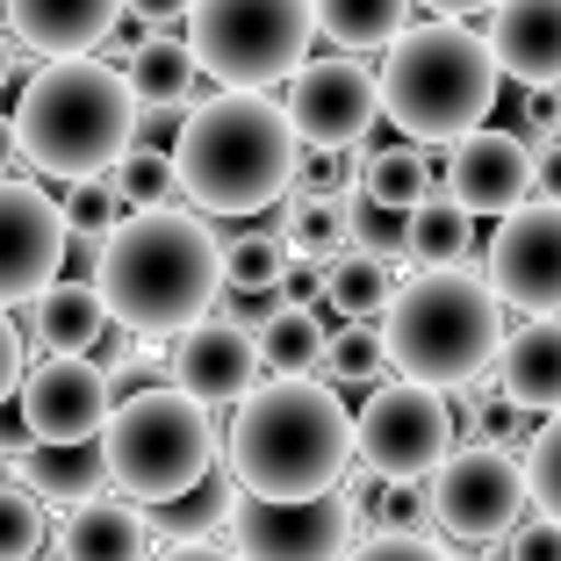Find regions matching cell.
<instances>
[{
    "instance_id": "4316f807",
    "label": "cell",
    "mask_w": 561,
    "mask_h": 561,
    "mask_svg": "<svg viewBox=\"0 0 561 561\" xmlns=\"http://www.w3.org/2000/svg\"><path fill=\"white\" fill-rule=\"evenodd\" d=\"M324 302L346 317V324H381L389 302H397V274H389V260H375V252H339V260L324 266Z\"/></svg>"
},
{
    "instance_id": "ffe728a7",
    "label": "cell",
    "mask_w": 561,
    "mask_h": 561,
    "mask_svg": "<svg viewBox=\"0 0 561 561\" xmlns=\"http://www.w3.org/2000/svg\"><path fill=\"white\" fill-rule=\"evenodd\" d=\"M496 397L512 411H561V317H526L518 331H504L496 353Z\"/></svg>"
},
{
    "instance_id": "c3c4849f",
    "label": "cell",
    "mask_w": 561,
    "mask_h": 561,
    "mask_svg": "<svg viewBox=\"0 0 561 561\" xmlns=\"http://www.w3.org/2000/svg\"><path fill=\"white\" fill-rule=\"evenodd\" d=\"M15 116H0V181H8V165H15Z\"/></svg>"
},
{
    "instance_id": "f1b7e54d",
    "label": "cell",
    "mask_w": 561,
    "mask_h": 561,
    "mask_svg": "<svg viewBox=\"0 0 561 561\" xmlns=\"http://www.w3.org/2000/svg\"><path fill=\"white\" fill-rule=\"evenodd\" d=\"M280 245H288V260L310 266V260H339V245H346V195H310V187H296V195L280 202Z\"/></svg>"
},
{
    "instance_id": "8fae6325",
    "label": "cell",
    "mask_w": 561,
    "mask_h": 561,
    "mask_svg": "<svg viewBox=\"0 0 561 561\" xmlns=\"http://www.w3.org/2000/svg\"><path fill=\"white\" fill-rule=\"evenodd\" d=\"M360 533V504L346 490L310 496V504H260L238 496L231 512V554L238 561H346Z\"/></svg>"
},
{
    "instance_id": "f546056e",
    "label": "cell",
    "mask_w": 561,
    "mask_h": 561,
    "mask_svg": "<svg viewBox=\"0 0 561 561\" xmlns=\"http://www.w3.org/2000/svg\"><path fill=\"white\" fill-rule=\"evenodd\" d=\"M324 346H331L324 317L302 310V302H280V317L260 331V360H266V375H288V381L317 375V367H324Z\"/></svg>"
},
{
    "instance_id": "ab89813d",
    "label": "cell",
    "mask_w": 561,
    "mask_h": 561,
    "mask_svg": "<svg viewBox=\"0 0 561 561\" xmlns=\"http://www.w3.org/2000/svg\"><path fill=\"white\" fill-rule=\"evenodd\" d=\"M346 561H454L439 540H411V533H367V540H353V554Z\"/></svg>"
},
{
    "instance_id": "4fadbf2b",
    "label": "cell",
    "mask_w": 561,
    "mask_h": 561,
    "mask_svg": "<svg viewBox=\"0 0 561 561\" xmlns=\"http://www.w3.org/2000/svg\"><path fill=\"white\" fill-rule=\"evenodd\" d=\"M482 280L504 310L561 317V202L533 195L526 209L504 216L490 231V252H482Z\"/></svg>"
},
{
    "instance_id": "cb8c5ba5",
    "label": "cell",
    "mask_w": 561,
    "mask_h": 561,
    "mask_svg": "<svg viewBox=\"0 0 561 561\" xmlns=\"http://www.w3.org/2000/svg\"><path fill=\"white\" fill-rule=\"evenodd\" d=\"M123 80H130L137 108L187 116L195 108V87H202V66H195V50H187V36H145V50L123 66Z\"/></svg>"
},
{
    "instance_id": "d6986e66",
    "label": "cell",
    "mask_w": 561,
    "mask_h": 561,
    "mask_svg": "<svg viewBox=\"0 0 561 561\" xmlns=\"http://www.w3.org/2000/svg\"><path fill=\"white\" fill-rule=\"evenodd\" d=\"M116 22H123V0H8V30H15V44H30L44 66L101 50Z\"/></svg>"
},
{
    "instance_id": "ba28073f",
    "label": "cell",
    "mask_w": 561,
    "mask_h": 561,
    "mask_svg": "<svg viewBox=\"0 0 561 561\" xmlns=\"http://www.w3.org/2000/svg\"><path fill=\"white\" fill-rule=\"evenodd\" d=\"M317 44V0H195L187 50L216 94H260L280 72L296 80Z\"/></svg>"
},
{
    "instance_id": "bcb514c9",
    "label": "cell",
    "mask_w": 561,
    "mask_h": 561,
    "mask_svg": "<svg viewBox=\"0 0 561 561\" xmlns=\"http://www.w3.org/2000/svg\"><path fill=\"white\" fill-rule=\"evenodd\" d=\"M151 561H238L231 547H216V540H195V547H159Z\"/></svg>"
},
{
    "instance_id": "5b68a950",
    "label": "cell",
    "mask_w": 561,
    "mask_h": 561,
    "mask_svg": "<svg viewBox=\"0 0 561 561\" xmlns=\"http://www.w3.org/2000/svg\"><path fill=\"white\" fill-rule=\"evenodd\" d=\"M381 339H389V367L417 389H439V397L482 389V375L504 353V302L468 266L417 274L397 288V302L381 317Z\"/></svg>"
},
{
    "instance_id": "4dcf8cb0",
    "label": "cell",
    "mask_w": 561,
    "mask_h": 561,
    "mask_svg": "<svg viewBox=\"0 0 561 561\" xmlns=\"http://www.w3.org/2000/svg\"><path fill=\"white\" fill-rule=\"evenodd\" d=\"M468 224H476V216H461L446 195H425V202L411 209L403 252H411L425 274H446V266H461V252H468Z\"/></svg>"
},
{
    "instance_id": "d6a6232c",
    "label": "cell",
    "mask_w": 561,
    "mask_h": 561,
    "mask_svg": "<svg viewBox=\"0 0 561 561\" xmlns=\"http://www.w3.org/2000/svg\"><path fill=\"white\" fill-rule=\"evenodd\" d=\"M324 375H331V389H381V375H389V339H381V324H339L331 331Z\"/></svg>"
},
{
    "instance_id": "f35d334b",
    "label": "cell",
    "mask_w": 561,
    "mask_h": 561,
    "mask_svg": "<svg viewBox=\"0 0 561 561\" xmlns=\"http://www.w3.org/2000/svg\"><path fill=\"white\" fill-rule=\"evenodd\" d=\"M375 518H381L375 533H411V540H425L432 533V490L425 482H389L381 504H375Z\"/></svg>"
},
{
    "instance_id": "83f0119b",
    "label": "cell",
    "mask_w": 561,
    "mask_h": 561,
    "mask_svg": "<svg viewBox=\"0 0 561 561\" xmlns=\"http://www.w3.org/2000/svg\"><path fill=\"white\" fill-rule=\"evenodd\" d=\"M360 195H375V202H389V209H403L411 216L425 195H439V165H432V151L425 145H375L367 151V165H360Z\"/></svg>"
},
{
    "instance_id": "6da1fadb",
    "label": "cell",
    "mask_w": 561,
    "mask_h": 561,
    "mask_svg": "<svg viewBox=\"0 0 561 561\" xmlns=\"http://www.w3.org/2000/svg\"><path fill=\"white\" fill-rule=\"evenodd\" d=\"M224 468L238 496H260V504H310V496L346 490L353 411L317 375H266L224 432Z\"/></svg>"
},
{
    "instance_id": "60d3db41",
    "label": "cell",
    "mask_w": 561,
    "mask_h": 561,
    "mask_svg": "<svg viewBox=\"0 0 561 561\" xmlns=\"http://www.w3.org/2000/svg\"><path fill=\"white\" fill-rule=\"evenodd\" d=\"M496 554H504V561H561V526L526 518V526H512L504 540H496Z\"/></svg>"
},
{
    "instance_id": "2e32d148",
    "label": "cell",
    "mask_w": 561,
    "mask_h": 561,
    "mask_svg": "<svg viewBox=\"0 0 561 561\" xmlns=\"http://www.w3.org/2000/svg\"><path fill=\"white\" fill-rule=\"evenodd\" d=\"M439 195L454 202L461 216H504L533 202V145L518 130H468L461 145H446L439 165Z\"/></svg>"
},
{
    "instance_id": "681fc988",
    "label": "cell",
    "mask_w": 561,
    "mask_h": 561,
    "mask_svg": "<svg viewBox=\"0 0 561 561\" xmlns=\"http://www.w3.org/2000/svg\"><path fill=\"white\" fill-rule=\"evenodd\" d=\"M15 80V44H8V36H0V87Z\"/></svg>"
},
{
    "instance_id": "9a60e30c",
    "label": "cell",
    "mask_w": 561,
    "mask_h": 561,
    "mask_svg": "<svg viewBox=\"0 0 561 561\" xmlns=\"http://www.w3.org/2000/svg\"><path fill=\"white\" fill-rule=\"evenodd\" d=\"M58 266H66V216H58V202L30 181H0V310L50 296Z\"/></svg>"
},
{
    "instance_id": "f6af8a7d",
    "label": "cell",
    "mask_w": 561,
    "mask_h": 561,
    "mask_svg": "<svg viewBox=\"0 0 561 561\" xmlns=\"http://www.w3.org/2000/svg\"><path fill=\"white\" fill-rule=\"evenodd\" d=\"M533 195H540V202H561V137L533 145Z\"/></svg>"
},
{
    "instance_id": "7402d4cb",
    "label": "cell",
    "mask_w": 561,
    "mask_h": 561,
    "mask_svg": "<svg viewBox=\"0 0 561 561\" xmlns=\"http://www.w3.org/2000/svg\"><path fill=\"white\" fill-rule=\"evenodd\" d=\"M30 331L50 360H87L108 339V302H101L94 280H58L50 296L30 302Z\"/></svg>"
},
{
    "instance_id": "7bdbcfd3",
    "label": "cell",
    "mask_w": 561,
    "mask_h": 561,
    "mask_svg": "<svg viewBox=\"0 0 561 561\" xmlns=\"http://www.w3.org/2000/svg\"><path fill=\"white\" fill-rule=\"evenodd\" d=\"M123 15H130V22H145L151 36H173V30H187L195 0H123Z\"/></svg>"
},
{
    "instance_id": "7c38bea8",
    "label": "cell",
    "mask_w": 561,
    "mask_h": 561,
    "mask_svg": "<svg viewBox=\"0 0 561 561\" xmlns=\"http://www.w3.org/2000/svg\"><path fill=\"white\" fill-rule=\"evenodd\" d=\"M280 116H288L296 145H310V151H360L375 116H381V80H375V66L331 50V58H310L288 80Z\"/></svg>"
},
{
    "instance_id": "ac0fdd59",
    "label": "cell",
    "mask_w": 561,
    "mask_h": 561,
    "mask_svg": "<svg viewBox=\"0 0 561 561\" xmlns=\"http://www.w3.org/2000/svg\"><path fill=\"white\" fill-rule=\"evenodd\" d=\"M490 58L496 72H512L526 94L561 87V0H504L490 8Z\"/></svg>"
},
{
    "instance_id": "30bf717a",
    "label": "cell",
    "mask_w": 561,
    "mask_h": 561,
    "mask_svg": "<svg viewBox=\"0 0 561 561\" xmlns=\"http://www.w3.org/2000/svg\"><path fill=\"white\" fill-rule=\"evenodd\" d=\"M425 490H432V526L454 533V540H476V547H496L512 526L533 518L526 461L504 454V446H461V454H446V468Z\"/></svg>"
},
{
    "instance_id": "f907efd6",
    "label": "cell",
    "mask_w": 561,
    "mask_h": 561,
    "mask_svg": "<svg viewBox=\"0 0 561 561\" xmlns=\"http://www.w3.org/2000/svg\"><path fill=\"white\" fill-rule=\"evenodd\" d=\"M482 561H504V554H496V547H490V554H482Z\"/></svg>"
},
{
    "instance_id": "3957f363",
    "label": "cell",
    "mask_w": 561,
    "mask_h": 561,
    "mask_svg": "<svg viewBox=\"0 0 561 561\" xmlns=\"http://www.w3.org/2000/svg\"><path fill=\"white\" fill-rule=\"evenodd\" d=\"M173 173L181 195L202 216H260L280 202L302 173V145L266 94H209L187 108L173 137Z\"/></svg>"
},
{
    "instance_id": "b9f144b4",
    "label": "cell",
    "mask_w": 561,
    "mask_h": 561,
    "mask_svg": "<svg viewBox=\"0 0 561 561\" xmlns=\"http://www.w3.org/2000/svg\"><path fill=\"white\" fill-rule=\"evenodd\" d=\"M22 375H30V353H22V324H15L8 310H0V411L15 403Z\"/></svg>"
},
{
    "instance_id": "9c48e42d",
    "label": "cell",
    "mask_w": 561,
    "mask_h": 561,
    "mask_svg": "<svg viewBox=\"0 0 561 561\" xmlns=\"http://www.w3.org/2000/svg\"><path fill=\"white\" fill-rule=\"evenodd\" d=\"M454 454V417H446L439 389H417V381H381L375 397L353 417V461L389 490V482H432Z\"/></svg>"
},
{
    "instance_id": "836d02e7",
    "label": "cell",
    "mask_w": 561,
    "mask_h": 561,
    "mask_svg": "<svg viewBox=\"0 0 561 561\" xmlns=\"http://www.w3.org/2000/svg\"><path fill=\"white\" fill-rule=\"evenodd\" d=\"M108 187L123 195L130 216H145V209H165V202L181 195V173H173V159H165L159 145H130L116 159V173H108Z\"/></svg>"
},
{
    "instance_id": "e0dca14e",
    "label": "cell",
    "mask_w": 561,
    "mask_h": 561,
    "mask_svg": "<svg viewBox=\"0 0 561 561\" xmlns=\"http://www.w3.org/2000/svg\"><path fill=\"white\" fill-rule=\"evenodd\" d=\"M266 381V360H260V339H245L238 324L224 317H202L195 331L173 339V389L195 397L202 411H224V403H245L252 389Z\"/></svg>"
},
{
    "instance_id": "8992f818",
    "label": "cell",
    "mask_w": 561,
    "mask_h": 561,
    "mask_svg": "<svg viewBox=\"0 0 561 561\" xmlns=\"http://www.w3.org/2000/svg\"><path fill=\"white\" fill-rule=\"evenodd\" d=\"M381 80V116L397 123L411 145H461L468 130H482L496 108V72L490 44L461 22H417L389 44V58L375 66Z\"/></svg>"
},
{
    "instance_id": "74e56055",
    "label": "cell",
    "mask_w": 561,
    "mask_h": 561,
    "mask_svg": "<svg viewBox=\"0 0 561 561\" xmlns=\"http://www.w3.org/2000/svg\"><path fill=\"white\" fill-rule=\"evenodd\" d=\"M36 547H44V504L0 482V561H36Z\"/></svg>"
},
{
    "instance_id": "1f68e13d",
    "label": "cell",
    "mask_w": 561,
    "mask_h": 561,
    "mask_svg": "<svg viewBox=\"0 0 561 561\" xmlns=\"http://www.w3.org/2000/svg\"><path fill=\"white\" fill-rule=\"evenodd\" d=\"M288 245H280V231H245L224 245V288L231 296H280V280H288Z\"/></svg>"
},
{
    "instance_id": "d590c367",
    "label": "cell",
    "mask_w": 561,
    "mask_h": 561,
    "mask_svg": "<svg viewBox=\"0 0 561 561\" xmlns=\"http://www.w3.org/2000/svg\"><path fill=\"white\" fill-rule=\"evenodd\" d=\"M403 231H411V216H403V209H389V202L346 187V245H353V252H375V260H389V252H403Z\"/></svg>"
},
{
    "instance_id": "ee69618b",
    "label": "cell",
    "mask_w": 561,
    "mask_h": 561,
    "mask_svg": "<svg viewBox=\"0 0 561 561\" xmlns=\"http://www.w3.org/2000/svg\"><path fill=\"white\" fill-rule=\"evenodd\" d=\"M216 317H224V324H238L245 339H260V331L280 317V296H231V302H224Z\"/></svg>"
},
{
    "instance_id": "7a4b0ae2",
    "label": "cell",
    "mask_w": 561,
    "mask_h": 561,
    "mask_svg": "<svg viewBox=\"0 0 561 561\" xmlns=\"http://www.w3.org/2000/svg\"><path fill=\"white\" fill-rule=\"evenodd\" d=\"M94 288L108 302V324L130 339H181L202 317H216L224 296V245L187 209L123 216L116 238L94 260Z\"/></svg>"
},
{
    "instance_id": "8d00e7d4",
    "label": "cell",
    "mask_w": 561,
    "mask_h": 561,
    "mask_svg": "<svg viewBox=\"0 0 561 561\" xmlns=\"http://www.w3.org/2000/svg\"><path fill=\"white\" fill-rule=\"evenodd\" d=\"M58 216H66V238H94V245H108V238H116V224L130 209H123V195L108 181H80V187H66Z\"/></svg>"
},
{
    "instance_id": "e575fe53",
    "label": "cell",
    "mask_w": 561,
    "mask_h": 561,
    "mask_svg": "<svg viewBox=\"0 0 561 561\" xmlns=\"http://www.w3.org/2000/svg\"><path fill=\"white\" fill-rule=\"evenodd\" d=\"M526 496H533V518H547V526H561V411L547 417L540 432L526 439Z\"/></svg>"
},
{
    "instance_id": "5bb4252c",
    "label": "cell",
    "mask_w": 561,
    "mask_h": 561,
    "mask_svg": "<svg viewBox=\"0 0 561 561\" xmlns=\"http://www.w3.org/2000/svg\"><path fill=\"white\" fill-rule=\"evenodd\" d=\"M15 411H22V425H30L36 446H87L116 417V381H108L101 360H50L44 353V360H30V375H22Z\"/></svg>"
},
{
    "instance_id": "52a82bcc",
    "label": "cell",
    "mask_w": 561,
    "mask_h": 561,
    "mask_svg": "<svg viewBox=\"0 0 561 561\" xmlns=\"http://www.w3.org/2000/svg\"><path fill=\"white\" fill-rule=\"evenodd\" d=\"M216 446H224L216 439V417L202 411L195 397L151 381V389L116 397V417H108V432H101V461H108V490L159 512V504L187 496L202 476H209Z\"/></svg>"
},
{
    "instance_id": "484cf974",
    "label": "cell",
    "mask_w": 561,
    "mask_h": 561,
    "mask_svg": "<svg viewBox=\"0 0 561 561\" xmlns=\"http://www.w3.org/2000/svg\"><path fill=\"white\" fill-rule=\"evenodd\" d=\"M411 30V0H317V36L339 44V58L389 50Z\"/></svg>"
},
{
    "instance_id": "277c9868",
    "label": "cell",
    "mask_w": 561,
    "mask_h": 561,
    "mask_svg": "<svg viewBox=\"0 0 561 561\" xmlns=\"http://www.w3.org/2000/svg\"><path fill=\"white\" fill-rule=\"evenodd\" d=\"M15 145L50 181H108L137 145V101L108 58H58L15 101Z\"/></svg>"
},
{
    "instance_id": "d4e9b609",
    "label": "cell",
    "mask_w": 561,
    "mask_h": 561,
    "mask_svg": "<svg viewBox=\"0 0 561 561\" xmlns=\"http://www.w3.org/2000/svg\"><path fill=\"white\" fill-rule=\"evenodd\" d=\"M231 512H238V482H231V468L216 461L187 496H173V504H159V512H151V540L195 547V540H209V533L231 526Z\"/></svg>"
},
{
    "instance_id": "44dd1931",
    "label": "cell",
    "mask_w": 561,
    "mask_h": 561,
    "mask_svg": "<svg viewBox=\"0 0 561 561\" xmlns=\"http://www.w3.org/2000/svg\"><path fill=\"white\" fill-rule=\"evenodd\" d=\"M58 561H151V512L116 490H101L94 504L66 512Z\"/></svg>"
},
{
    "instance_id": "7dc6e473",
    "label": "cell",
    "mask_w": 561,
    "mask_h": 561,
    "mask_svg": "<svg viewBox=\"0 0 561 561\" xmlns=\"http://www.w3.org/2000/svg\"><path fill=\"white\" fill-rule=\"evenodd\" d=\"M417 8H432L439 22H454V15H476V8H504V0H417Z\"/></svg>"
},
{
    "instance_id": "603a6c76",
    "label": "cell",
    "mask_w": 561,
    "mask_h": 561,
    "mask_svg": "<svg viewBox=\"0 0 561 561\" xmlns=\"http://www.w3.org/2000/svg\"><path fill=\"white\" fill-rule=\"evenodd\" d=\"M15 490H30L36 504H66V512L94 504V496L108 490L101 439H87V446H30V454L15 461Z\"/></svg>"
}]
</instances>
